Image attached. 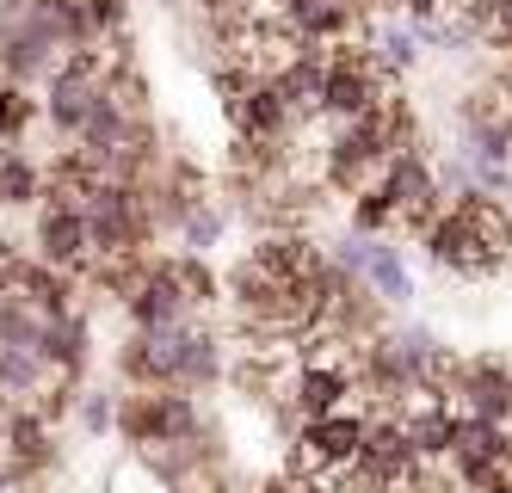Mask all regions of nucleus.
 Here are the masks:
<instances>
[{
  "mask_svg": "<svg viewBox=\"0 0 512 493\" xmlns=\"http://www.w3.org/2000/svg\"><path fill=\"white\" fill-rule=\"evenodd\" d=\"M364 284H371L383 302H408L414 296V278H408V265H401V253L389 241H371V259H364Z\"/></svg>",
  "mask_w": 512,
  "mask_h": 493,
  "instance_id": "f8f14e48",
  "label": "nucleus"
},
{
  "mask_svg": "<svg viewBox=\"0 0 512 493\" xmlns=\"http://www.w3.org/2000/svg\"><path fill=\"white\" fill-rule=\"evenodd\" d=\"M0 432H7V469H0V481H25V475L50 469L56 450H50V420H44V413H31V407H7Z\"/></svg>",
  "mask_w": 512,
  "mask_h": 493,
  "instance_id": "9d476101",
  "label": "nucleus"
},
{
  "mask_svg": "<svg viewBox=\"0 0 512 493\" xmlns=\"http://www.w3.org/2000/svg\"><path fill=\"white\" fill-rule=\"evenodd\" d=\"M260 493H303V487H297V481H266Z\"/></svg>",
  "mask_w": 512,
  "mask_h": 493,
  "instance_id": "a211bd4d",
  "label": "nucleus"
},
{
  "mask_svg": "<svg viewBox=\"0 0 512 493\" xmlns=\"http://www.w3.org/2000/svg\"><path fill=\"white\" fill-rule=\"evenodd\" d=\"M118 420V407H112V395H87L81 401V426L87 432H105V426H112Z\"/></svg>",
  "mask_w": 512,
  "mask_h": 493,
  "instance_id": "f3484780",
  "label": "nucleus"
},
{
  "mask_svg": "<svg viewBox=\"0 0 512 493\" xmlns=\"http://www.w3.org/2000/svg\"><path fill=\"white\" fill-rule=\"evenodd\" d=\"M0 487H7V481H0Z\"/></svg>",
  "mask_w": 512,
  "mask_h": 493,
  "instance_id": "6ab92c4d",
  "label": "nucleus"
},
{
  "mask_svg": "<svg viewBox=\"0 0 512 493\" xmlns=\"http://www.w3.org/2000/svg\"><path fill=\"white\" fill-rule=\"evenodd\" d=\"M426 253L445 265V272H463V278H482L494 265L512 259V216L500 210V198H482V192H463L451 210L432 216L426 229Z\"/></svg>",
  "mask_w": 512,
  "mask_h": 493,
  "instance_id": "f257e3e1",
  "label": "nucleus"
},
{
  "mask_svg": "<svg viewBox=\"0 0 512 493\" xmlns=\"http://www.w3.org/2000/svg\"><path fill=\"white\" fill-rule=\"evenodd\" d=\"M31 118H38V99L13 81H0V142H19L31 130Z\"/></svg>",
  "mask_w": 512,
  "mask_h": 493,
  "instance_id": "4468645a",
  "label": "nucleus"
},
{
  "mask_svg": "<svg viewBox=\"0 0 512 493\" xmlns=\"http://www.w3.org/2000/svg\"><path fill=\"white\" fill-rule=\"evenodd\" d=\"M192 321L186 327H167V333H136L124 339L118 352V370L130 376L136 389H179V376H186V352H192Z\"/></svg>",
  "mask_w": 512,
  "mask_h": 493,
  "instance_id": "20e7f679",
  "label": "nucleus"
},
{
  "mask_svg": "<svg viewBox=\"0 0 512 493\" xmlns=\"http://www.w3.org/2000/svg\"><path fill=\"white\" fill-rule=\"evenodd\" d=\"M179 235H186V247H192V253H204V247H210L216 235H223V216H216V210H204V204H198V210H192L186 222H179Z\"/></svg>",
  "mask_w": 512,
  "mask_h": 493,
  "instance_id": "dca6fc26",
  "label": "nucleus"
},
{
  "mask_svg": "<svg viewBox=\"0 0 512 493\" xmlns=\"http://www.w3.org/2000/svg\"><path fill=\"white\" fill-rule=\"evenodd\" d=\"M377 192L389 198V210H395V222L401 229H432V216L445 210L438 204V173L420 161V155H395L383 173H377Z\"/></svg>",
  "mask_w": 512,
  "mask_h": 493,
  "instance_id": "423d86ee",
  "label": "nucleus"
},
{
  "mask_svg": "<svg viewBox=\"0 0 512 493\" xmlns=\"http://www.w3.org/2000/svg\"><path fill=\"white\" fill-rule=\"evenodd\" d=\"M358 204H352V229L364 235V241H371V235H383L389 229V222H395V210H389V198L377 192V179L371 185H364V192H352Z\"/></svg>",
  "mask_w": 512,
  "mask_h": 493,
  "instance_id": "2eb2a0df",
  "label": "nucleus"
},
{
  "mask_svg": "<svg viewBox=\"0 0 512 493\" xmlns=\"http://www.w3.org/2000/svg\"><path fill=\"white\" fill-rule=\"evenodd\" d=\"M38 358H44L50 376H62V383H68V376L87 364V315H62V321H50L44 339H38Z\"/></svg>",
  "mask_w": 512,
  "mask_h": 493,
  "instance_id": "9b49d317",
  "label": "nucleus"
},
{
  "mask_svg": "<svg viewBox=\"0 0 512 493\" xmlns=\"http://www.w3.org/2000/svg\"><path fill=\"white\" fill-rule=\"evenodd\" d=\"M118 432L130 438L136 457H149V450L204 438V420H198V407H192L186 389H136V395H124V407H118Z\"/></svg>",
  "mask_w": 512,
  "mask_h": 493,
  "instance_id": "f03ea898",
  "label": "nucleus"
},
{
  "mask_svg": "<svg viewBox=\"0 0 512 493\" xmlns=\"http://www.w3.org/2000/svg\"><path fill=\"white\" fill-rule=\"evenodd\" d=\"M0 302H25L31 315L62 321V315H75V284H68V272H50V265L13 253L0 265Z\"/></svg>",
  "mask_w": 512,
  "mask_h": 493,
  "instance_id": "0eeeda50",
  "label": "nucleus"
},
{
  "mask_svg": "<svg viewBox=\"0 0 512 493\" xmlns=\"http://www.w3.org/2000/svg\"><path fill=\"white\" fill-rule=\"evenodd\" d=\"M124 309H130V327H136V333H167V327H186L192 302L179 296L173 265H167V259H149V272L136 278V290L124 296Z\"/></svg>",
  "mask_w": 512,
  "mask_h": 493,
  "instance_id": "6e6552de",
  "label": "nucleus"
},
{
  "mask_svg": "<svg viewBox=\"0 0 512 493\" xmlns=\"http://www.w3.org/2000/svg\"><path fill=\"white\" fill-rule=\"evenodd\" d=\"M445 407H451V413H463V420L506 426V420H512V370H506L500 358L457 364L451 389H445Z\"/></svg>",
  "mask_w": 512,
  "mask_h": 493,
  "instance_id": "39448f33",
  "label": "nucleus"
},
{
  "mask_svg": "<svg viewBox=\"0 0 512 493\" xmlns=\"http://www.w3.org/2000/svg\"><path fill=\"white\" fill-rule=\"evenodd\" d=\"M38 198H44V167L25 148H7L0 155V204H38Z\"/></svg>",
  "mask_w": 512,
  "mask_h": 493,
  "instance_id": "ddd939ff",
  "label": "nucleus"
},
{
  "mask_svg": "<svg viewBox=\"0 0 512 493\" xmlns=\"http://www.w3.org/2000/svg\"><path fill=\"white\" fill-rule=\"evenodd\" d=\"M38 265L50 272H87V222L81 210H62V204H38Z\"/></svg>",
  "mask_w": 512,
  "mask_h": 493,
  "instance_id": "1a4fd4ad",
  "label": "nucleus"
},
{
  "mask_svg": "<svg viewBox=\"0 0 512 493\" xmlns=\"http://www.w3.org/2000/svg\"><path fill=\"white\" fill-rule=\"evenodd\" d=\"M358 444H364V420L358 413H321V420H303V438H297V475H309L315 487H327L340 469L358 463Z\"/></svg>",
  "mask_w": 512,
  "mask_h": 493,
  "instance_id": "7ed1b4c3",
  "label": "nucleus"
}]
</instances>
